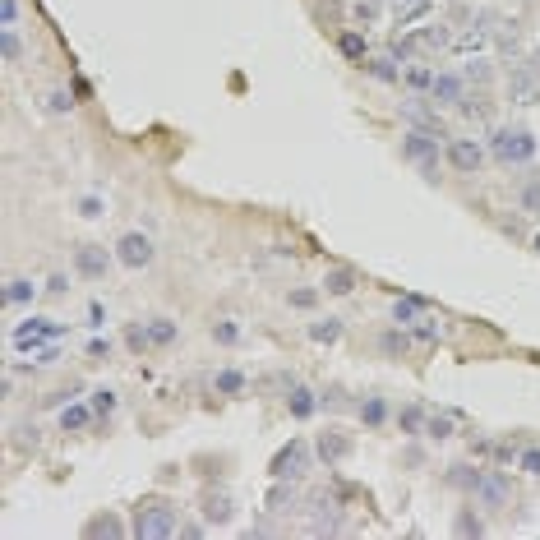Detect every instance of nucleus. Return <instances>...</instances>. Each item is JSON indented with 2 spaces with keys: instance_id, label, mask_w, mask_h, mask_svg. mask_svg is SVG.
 <instances>
[{
  "instance_id": "nucleus-42",
  "label": "nucleus",
  "mask_w": 540,
  "mask_h": 540,
  "mask_svg": "<svg viewBox=\"0 0 540 540\" xmlns=\"http://www.w3.org/2000/svg\"><path fill=\"white\" fill-rule=\"evenodd\" d=\"M47 107L56 111V116H69V111H74V98H69L65 88H56V93H51V98H47Z\"/></svg>"
},
{
  "instance_id": "nucleus-43",
  "label": "nucleus",
  "mask_w": 540,
  "mask_h": 540,
  "mask_svg": "<svg viewBox=\"0 0 540 540\" xmlns=\"http://www.w3.org/2000/svg\"><path fill=\"white\" fill-rule=\"evenodd\" d=\"M342 56H351V60L365 56V37H360V33H342Z\"/></svg>"
},
{
  "instance_id": "nucleus-6",
  "label": "nucleus",
  "mask_w": 540,
  "mask_h": 540,
  "mask_svg": "<svg viewBox=\"0 0 540 540\" xmlns=\"http://www.w3.org/2000/svg\"><path fill=\"white\" fill-rule=\"evenodd\" d=\"M443 158H448L452 171H462V176H476V171L485 167V143H481V139H448Z\"/></svg>"
},
{
  "instance_id": "nucleus-21",
  "label": "nucleus",
  "mask_w": 540,
  "mask_h": 540,
  "mask_svg": "<svg viewBox=\"0 0 540 540\" xmlns=\"http://www.w3.org/2000/svg\"><path fill=\"white\" fill-rule=\"evenodd\" d=\"M310 337H315L319 346L342 342V319H319V324H310Z\"/></svg>"
},
{
  "instance_id": "nucleus-46",
  "label": "nucleus",
  "mask_w": 540,
  "mask_h": 540,
  "mask_svg": "<svg viewBox=\"0 0 540 540\" xmlns=\"http://www.w3.org/2000/svg\"><path fill=\"white\" fill-rule=\"evenodd\" d=\"M69 291V273H51L47 277V295H65Z\"/></svg>"
},
{
  "instance_id": "nucleus-32",
  "label": "nucleus",
  "mask_w": 540,
  "mask_h": 540,
  "mask_svg": "<svg viewBox=\"0 0 540 540\" xmlns=\"http://www.w3.org/2000/svg\"><path fill=\"white\" fill-rule=\"evenodd\" d=\"M397 421H402L406 434H425V421H430V416H425L421 406H402V416H397Z\"/></svg>"
},
{
  "instance_id": "nucleus-11",
  "label": "nucleus",
  "mask_w": 540,
  "mask_h": 540,
  "mask_svg": "<svg viewBox=\"0 0 540 540\" xmlns=\"http://www.w3.org/2000/svg\"><path fill=\"white\" fill-rule=\"evenodd\" d=\"M508 481H503L499 471H485L481 476V485H476V499H481V508L485 512H499V508H508Z\"/></svg>"
},
{
  "instance_id": "nucleus-41",
  "label": "nucleus",
  "mask_w": 540,
  "mask_h": 540,
  "mask_svg": "<svg viewBox=\"0 0 540 540\" xmlns=\"http://www.w3.org/2000/svg\"><path fill=\"white\" fill-rule=\"evenodd\" d=\"M411 337H416V333H411ZM411 337H402V333H383V342H379V346H383L388 356H402L406 346H411Z\"/></svg>"
},
{
  "instance_id": "nucleus-9",
  "label": "nucleus",
  "mask_w": 540,
  "mask_h": 540,
  "mask_svg": "<svg viewBox=\"0 0 540 540\" xmlns=\"http://www.w3.org/2000/svg\"><path fill=\"white\" fill-rule=\"evenodd\" d=\"M236 512H240L236 494H226V490H208L204 494V522H208V527H231Z\"/></svg>"
},
{
  "instance_id": "nucleus-26",
  "label": "nucleus",
  "mask_w": 540,
  "mask_h": 540,
  "mask_svg": "<svg viewBox=\"0 0 540 540\" xmlns=\"http://www.w3.org/2000/svg\"><path fill=\"white\" fill-rule=\"evenodd\" d=\"M28 356H33V360H23L19 370H47V365H56V360H60V346H56V342H51V346L42 342L37 351H28Z\"/></svg>"
},
{
  "instance_id": "nucleus-38",
  "label": "nucleus",
  "mask_w": 540,
  "mask_h": 540,
  "mask_svg": "<svg viewBox=\"0 0 540 540\" xmlns=\"http://www.w3.org/2000/svg\"><path fill=\"white\" fill-rule=\"evenodd\" d=\"M213 337H217V342H222V346H231V342H240V324H236V319H222V324H217V328H213Z\"/></svg>"
},
{
  "instance_id": "nucleus-29",
  "label": "nucleus",
  "mask_w": 540,
  "mask_h": 540,
  "mask_svg": "<svg viewBox=\"0 0 540 540\" xmlns=\"http://www.w3.org/2000/svg\"><path fill=\"white\" fill-rule=\"evenodd\" d=\"M425 434H430V439H452V434H457V421H452V416H430V421H425Z\"/></svg>"
},
{
  "instance_id": "nucleus-31",
  "label": "nucleus",
  "mask_w": 540,
  "mask_h": 540,
  "mask_svg": "<svg viewBox=\"0 0 540 540\" xmlns=\"http://www.w3.org/2000/svg\"><path fill=\"white\" fill-rule=\"evenodd\" d=\"M416 42H425V47H448V42H452V33L443 28V23H430V28H421V33H416Z\"/></svg>"
},
{
  "instance_id": "nucleus-2",
  "label": "nucleus",
  "mask_w": 540,
  "mask_h": 540,
  "mask_svg": "<svg viewBox=\"0 0 540 540\" xmlns=\"http://www.w3.org/2000/svg\"><path fill=\"white\" fill-rule=\"evenodd\" d=\"M490 153L499 162H508V167H527L531 158H536V134L522 125H503L490 134Z\"/></svg>"
},
{
  "instance_id": "nucleus-30",
  "label": "nucleus",
  "mask_w": 540,
  "mask_h": 540,
  "mask_svg": "<svg viewBox=\"0 0 540 540\" xmlns=\"http://www.w3.org/2000/svg\"><path fill=\"white\" fill-rule=\"evenodd\" d=\"M452 531H457V536H485V522L476 517V508H466L457 522H452Z\"/></svg>"
},
{
  "instance_id": "nucleus-24",
  "label": "nucleus",
  "mask_w": 540,
  "mask_h": 540,
  "mask_svg": "<svg viewBox=\"0 0 540 540\" xmlns=\"http://www.w3.org/2000/svg\"><path fill=\"white\" fill-rule=\"evenodd\" d=\"M315 411H319V397L310 393V388H295V393H291V416H295V421H310Z\"/></svg>"
},
{
  "instance_id": "nucleus-28",
  "label": "nucleus",
  "mask_w": 540,
  "mask_h": 540,
  "mask_svg": "<svg viewBox=\"0 0 540 540\" xmlns=\"http://www.w3.org/2000/svg\"><path fill=\"white\" fill-rule=\"evenodd\" d=\"M481 476H485V471H476V466H452V471H448V481L457 485V490H471V494H476Z\"/></svg>"
},
{
  "instance_id": "nucleus-36",
  "label": "nucleus",
  "mask_w": 540,
  "mask_h": 540,
  "mask_svg": "<svg viewBox=\"0 0 540 540\" xmlns=\"http://www.w3.org/2000/svg\"><path fill=\"white\" fill-rule=\"evenodd\" d=\"M74 397H83L79 388H60V393H47V397H42V406H47V411H60V406H69Z\"/></svg>"
},
{
  "instance_id": "nucleus-37",
  "label": "nucleus",
  "mask_w": 540,
  "mask_h": 540,
  "mask_svg": "<svg viewBox=\"0 0 540 540\" xmlns=\"http://www.w3.org/2000/svg\"><path fill=\"white\" fill-rule=\"evenodd\" d=\"M116 406H120V397L111 393V388H98V393H93V411H98V416H111Z\"/></svg>"
},
{
  "instance_id": "nucleus-23",
  "label": "nucleus",
  "mask_w": 540,
  "mask_h": 540,
  "mask_svg": "<svg viewBox=\"0 0 540 540\" xmlns=\"http://www.w3.org/2000/svg\"><path fill=\"white\" fill-rule=\"evenodd\" d=\"M383 421H388V402H383V397H365V402H360V425L379 430Z\"/></svg>"
},
{
  "instance_id": "nucleus-1",
  "label": "nucleus",
  "mask_w": 540,
  "mask_h": 540,
  "mask_svg": "<svg viewBox=\"0 0 540 540\" xmlns=\"http://www.w3.org/2000/svg\"><path fill=\"white\" fill-rule=\"evenodd\" d=\"M134 540H171V536H180V522H176V508H171L167 499H153V503H143V508L134 512Z\"/></svg>"
},
{
  "instance_id": "nucleus-22",
  "label": "nucleus",
  "mask_w": 540,
  "mask_h": 540,
  "mask_svg": "<svg viewBox=\"0 0 540 540\" xmlns=\"http://www.w3.org/2000/svg\"><path fill=\"white\" fill-rule=\"evenodd\" d=\"M33 295H37V282H28V277H14V282H5V305H28Z\"/></svg>"
},
{
  "instance_id": "nucleus-35",
  "label": "nucleus",
  "mask_w": 540,
  "mask_h": 540,
  "mask_svg": "<svg viewBox=\"0 0 540 540\" xmlns=\"http://www.w3.org/2000/svg\"><path fill=\"white\" fill-rule=\"evenodd\" d=\"M19 51H23L19 28H5V33H0V56H5V60H19Z\"/></svg>"
},
{
  "instance_id": "nucleus-10",
  "label": "nucleus",
  "mask_w": 540,
  "mask_h": 540,
  "mask_svg": "<svg viewBox=\"0 0 540 540\" xmlns=\"http://www.w3.org/2000/svg\"><path fill=\"white\" fill-rule=\"evenodd\" d=\"M74 273L88 277V282H102V277L111 273V254L102 245H79L74 250Z\"/></svg>"
},
{
  "instance_id": "nucleus-5",
  "label": "nucleus",
  "mask_w": 540,
  "mask_h": 540,
  "mask_svg": "<svg viewBox=\"0 0 540 540\" xmlns=\"http://www.w3.org/2000/svg\"><path fill=\"white\" fill-rule=\"evenodd\" d=\"M56 337H65V324L33 315V319H23V324L10 333V346H14V351H37L42 342H56Z\"/></svg>"
},
{
  "instance_id": "nucleus-48",
  "label": "nucleus",
  "mask_w": 540,
  "mask_h": 540,
  "mask_svg": "<svg viewBox=\"0 0 540 540\" xmlns=\"http://www.w3.org/2000/svg\"><path fill=\"white\" fill-rule=\"evenodd\" d=\"M485 74H490V60H471V69H466V83L485 79Z\"/></svg>"
},
{
  "instance_id": "nucleus-34",
  "label": "nucleus",
  "mask_w": 540,
  "mask_h": 540,
  "mask_svg": "<svg viewBox=\"0 0 540 540\" xmlns=\"http://www.w3.org/2000/svg\"><path fill=\"white\" fill-rule=\"evenodd\" d=\"M522 213L540 217V180H527V189H522Z\"/></svg>"
},
{
  "instance_id": "nucleus-14",
  "label": "nucleus",
  "mask_w": 540,
  "mask_h": 540,
  "mask_svg": "<svg viewBox=\"0 0 540 540\" xmlns=\"http://www.w3.org/2000/svg\"><path fill=\"white\" fill-rule=\"evenodd\" d=\"M425 319V300L421 295H397L393 300V324L397 328H416Z\"/></svg>"
},
{
  "instance_id": "nucleus-19",
  "label": "nucleus",
  "mask_w": 540,
  "mask_h": 540,
  "mask_svg": "<svg viewBox=\"0 0 540 540\" xmlns=\"http://www.w3.org/2000/svg\"><path fill=\"white\" fill-rule=\"evenodd\" d=\"M346 448H351V443H346L337 430H328L324 439H319V462H328V466H333V462H342V457H346Z\"/></svg>"
},
{
  "instance_id": "nucleus-27",
  "label": "nucleus",
  "mask_w": 540,
  "mask_h": 540,
  "mask_svg": "<svg viewBox=\"0 0 540 540\" xmlns=\"http://www.w3.org/2000/svg\"><path fill=\"white\" fill-rule=\"evenodd\" d=\"M365 69H370V74H374L379 83H393V79H402V69H397V60H393V56H379V60H370Z\"/></svg>"
},
{
  "instance_id": "nucleus-18",
  "label": "nucleus",
  "mask_w": 540,
  "mask_h": 540,
  "mask_svg": "<svg viewBox=\"0 0 540 540\" xmlns=\"http://www.w3.org/2000/svg\"><path fill=\"white\" fill-rule=\"evenodd\" d=\"M148 342H153V346H171V342H176V337H180V328H176V319H148Z\"/></svg>"
},
{
  "instance_id": "nucleus-47",
  "label": "nucleus",
  "mask_w": 540,
  "mask_h": 540,
  "mask_svg": "<svg viewBox=\"0 0 540 540\" xmlns=\"http://www.w3.org/2000/svg\"><path fill=\"white\" fill-rule=\"evenodd\" d=\"M286 300H291L295 310H315V300H319V295H315V291H291Z\"/></svg>"
},
{
  "instance_id": "nucleus-4",
  "label": "nucleus",
  "mask_w": 540,
  "mask_h": 540,
  "mask_svg": "<svg viewBox=\"0 0 540 540\" xmlns=\"http://www.w3.org/2000/svg\"><path fill=\"white\" fill-rule=\"evenodd\" d=\"M402 153H406V162H416V167L425 171V180H439V162H448V158H443L439 134H434V129H406Z\"/></svg>"
},
{
  "instance_id": "nucleus-3",
  "label": "nucleus",
  "mask_w": 540,
  "mask_h": 540,
  "mask_svg": "<svg viewBox=\"0 0 540 540\" xmlns=\"http://www.w3.org/2000/svg\"><path fill=\"white\" fill-rule=\"evenodd\" d=\"M315 462H319V452L310 448V443H305V439H291V443H282V448L268 457V476H273V481H300V476L310 471Z\"/></svg>"
},
{
  "instance_id": "nucleus-12",
  "label": "nucleus",
  "mask_w": 540,
  "mask_h": 540,
  "mask_svg": "<svg viewBox=\"0 0 540 540\" xmlns=\"http://www.w3.org/2000/svg\"><path fill=\"white\" fill-rule=\"evenodd\" d=\"M430 98L439 102V107H462V102H466V74H439Z\"/></svg>"
},
{
  "instance_id": "nucleus-45",
  "label": "nucleus",
  "mask_w": 540,
  "mask_h": 540,
  "mask_svg": "<svg viewBox=\"0 0 540 540\" xmlns=\"http://www.w3.org/2000/svg\"><path fill=\"white\" fill-rule=\"evenodd\" d=\"M0 23H5V28L19 23V0H0Z\"/></svg>"
},
{
  "instance_id": "nucleus-33",
  "label": "nucleus",
  "mask_w": 540,
  "mask_h": 540,
  "mask_svg": "<svg viewBox=\"0 0 540 540\" xmlns=\"http://www.w3.org/2000/svg\"><path fill=\"white\" fill-rule=\"evenodd\" d=\"M517 471L540 476V443H531V448H522V452H517Z\"/></svg>"
},
{
  "instance_id": "nucleus-39",
  "label": "nucleus",
  "mask_w": 540,
  "mask_h": 540,
  "mask_svg": "<svg viewBox=\"0 0 540 540\" xmlns=\"http://www.w3.org/2000/svg\"><path fill=\"white\" fill-rule=\"evenodd\" d=\"M125 342H129V351H148V346H153V342H148V328H143V324H129V328H125Z\"/></svg>"
},
{
  "instance_id": "nucleus-25",
  "label": "nucleus",
  "mask_w": 540,
  "mask_h": 540,
  "mask_svg": "<svg viewBox=\"0 0 540 540\" xmlns=\"http://www.w3.org/2000/svg\"><path fill=\"white\" fill-rule=\"evenodd\" d=\"M402 79L411 83L416 93H430V88H434V79H439V74H434L430 65H406V69H402Z\"/></svg>"
},
{
  "instance_id": "nucleus-49",
  "label": "nucleus",
  "mask_w": 540,
  "mask_h": 540,
  "mask_svg": "<svg viewBox=\"0 0 540 540\" xmlns=\"http://www.w3.org/2000/svg\"><path fill=\"white\" fill-rule=\"evenodd\" d=\"M536 254H540V231H536Z\"/></svg>"
},
{
  "instance_id": "nucleus-13",
  "label": "nucleus",
  "mask_w": 540,
  "mask_h": 540,
  "mask_svg": "<svg viewBox=\"0 0 540 540\" xmlns=\"http://www.w3.org/2000/svg\"><path fill=\"white\" fill-rule=\"evenodd\" d=\"M93 421H98V411H93V402H69V406H60V430H69V434L88 430Z\"/></svg>"
},
{
  "instance_id": "nucleus-15",
  "label": "nucleus",
  "mask_w": 540,
  "mask_h": 540,
  "mask_svg": "<svg viewBox=\"0 0 540 540\" xmlns=\"http://www.w3.org/2000/svg\"><path fill=\"white\" fill-rule=\"evenodd\" d=\"M83 536H88V540H120V536H125V522H120L116 512H98V517L83 527Z\"/></svg>"
},
{
  "instance_id": "nucleus-20",
  "label": "nucleus",
  "mask_w": 540,
  "mask_h": 540,
  "mask_svg": "<svg viewBox=\"0 0 540 540\" xmlns=\"http://www.w3.org/2000/svg\"><path fill=\"white\" fill-rule=\"evenodd\" d=\"M324 291L328 295H351L356 291V273L351 268H333V273L324 277Z\"/></svg>"
},
{
  "instance_id": "nucleus-40",
  "label": "nucleus",
  "mask_w": 540,
  "mask_h": 540,
  "mask_svg": "<svg viewBox=\"0 0 540 540\" xmlns=\"http://www.w3.org/2000/svg\"><path fill=\"white\" fill-rule=\"evenodd\" d=\"M421 10H425V0H393V14H397L402 23H411Z\"/></svg>"
},
{
  "instance_id": "nucleus-8",
  "label": "nucleus",
  "mask_w": 540,
  "mask_h": 540,
  "mask_svg": "<svg viewBox=\"0 0 540 540\" xmlns=\"http://www.w3.org/2000/svg\"><path fill=\"white\" fill-rule=\"evenodd\" d=\"M310 531H315V536H337V531H342V508H337L333 494H319V499L310 503Z\"/></svg>"
},
{
  "instance_id": "nucleus-16",
  "label": "nucleus",
  "mask_w": 540,
  "mask_h": 540,
  "mask_svg": "<svg viewBox=\"0 0 540 540\" xmlns=\"http://www.w3.org/2000/svg\"><path fill=\"white\" fill-rule=\"evenodd\" d=\"M295 499H300V485H295V481H277L273 490H268V512H291Z\"/></svg>"
},
{
  "instance_id": "nucleus-44",
  "label": "nucleus",
  "mask_w": 540,
  "mask_h": 540,
  "mask_svg": "<svg viewBox=\"0 0 540 540\" xmlns=\"http://www.w3.org/2000/svg\"><path fill=\"white\" fill-rule=\"evenodd\" d=\"M79 213H83V217H102V213H107L102 194H83V199H79Z\"/></svg>"
},
{
  "instance_id": "nucleus-17",
  "label": "nucleus",
  "mask_w": 540,
  "mask_h": 540,
  "mask_svg": "<svg viewBox=\"0 0 540 540\" xmlns=\"http://www.w3.org/2000/svg\"><path fill=\"white\" fill-rule=\"evenodd\" d=\"M213 393H217V397L245 393V374H240V370H217V374H213Z\"/></svg>"
},
{
  "instance_id": "nucleus-7",
  "label": "nucleus",
  "mask_w": 540,
  "mask_h": 540,
  "mask_svg": "<svg viewBox=\"0 0 540 540\" xmlns=\"http://www.w3.org/2000/svg\"><path fill=\"white\" fill-rule=\"evenodd\" d=\"M116 254H120V264H125V268H148L153 259H158V245H153L148 231H125L120 245H116Z\"/></svg>"
}]
</instances>
